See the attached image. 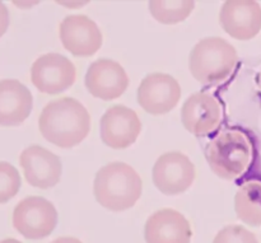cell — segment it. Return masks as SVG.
<instances>
[{
    "instance_id": "1",
    "label": "cell",
    "mask_w": 261,
    "mask_h": 243,
    "mask_svg": "<svg viewBox=\"0 0 261 243\" xmlns=\"http://www.w3.org/2000/svg\"><path fill=\"white\" fill-rule=\"evenodd\" d=\"M38 129L51 144L70 149L81 144L91 130V115L86 107L71 97L48 102L38 119Z\"/></svg>"
},
{
    "instance_id": "2",
    "label": "cell",
    "mask_w": 261,
    "mask_h": 243,
    "mask_svg": "<svg viewBox=\"0 0 261 243\" xmlns=\"http://www.w3.org/2000/svg\"><path fill=\"white\" fill-rule=\"evenodd\" d=\"M142 178L126 163H109L94 177V198L107 210L125 211L133 208L142 196Z\"/></svg>"
},
{
    "instance_id": "3",
    "label": "cell",
    "mask_w": 261,
    "mask_h": 243,
    "mask_svg": "<svg viewBox=\"0 0 261 243\" xmlns=\"http://www.w3.org/2000/svg\"><path fill=\"white\" fill-rule=\"evenodd\" d=\"M236 48L221 37H206L193 47L189 58L190 73L199 83L216 86L223 83L236 68Z\"/></svg>"
},
{
    "instance_id": "4",
    "label": "cell",
    "mask_w": 261,
    "mask_h": 243,
    "mask_svg": "<svg viewBox=\"0 0 261 243\" xmlns=\"http://www.w3.org/2000/svg\"><path fill=\"white\" fill-rule=\"evenodd\" d=\"M205 158L214 173L223 180L241 177L252 160V145L245 132L226 130L205 148Z\"/></svg>"
},
{
    "instance_id": "5",
    "label": "cell",
    "mask_w": 261,
    "mask_h": 243,
    "mask_svg": "<svg viewBox=\"0 0 261 243\" xmlns=\"http://www.w3.org/2000/svg\"><path fill=\"white\" fill-rule=\"evenodd\" d=\"M58 224V210L51 201L41 196L23 199L13 211V227L27 239L50 236Z\"/></svg>"
},
{
    "instance_id": "6",
    "label": "cell",
    "mask_w": 261,
    "mask_h": 243,
    "mask_svg": "<svg viewBox=\"0 0 261 243\" xmlns=\"http://www.w3.org/2000/svg\"><path fill=\"white\" fill-rule=\"evenodd\" d=\"M153 183L165 195H180L188 191L196 177L194 163L181 152L161 155L153 167Z\"/></svg>"
},
{
    "instance_id": "7",
    "label": "cell",
    "mask_w": 261,
    "mask_h": 243,
    "mask_svg": "<svg viewBox=\"0 0 261 243\" xmlns=\"http://www.w3.org/2000/svg\"><path fill=\"white\" fill-rule=\"evenodd\" d=\"M75 79V66L66 56L60 53H45L31 68V80L41 93H61L70 88Z\"/></svg>"
},
{
    "instance_id": "8",
    "label": "cell",
    "mask_w": 261,
    "mask_h": 243,
    "mask_svg": "<svg viewBox=\"0 0 261 243\" xmlns=\"http://www.w3.org/2000/svg\"><path fill=\"white\" fill-rule=\"evenodd\" d=\"M142 132V121L134 110L115 104L110 107L99 122V135L111 149H126L137 142Z\"/></svg>"
},
{
    "instance_id": "9",
    "label": "cell",
    "mask_w": 261,
    "mask_h": 243,
    "mask_svg": "<svg viewBox=\"0 0 261 243\" xmlns=\"http://www.w3.org/2000/svg\"><path fill=\"white\" fill-rule=\"evenodd\" d=\"M181 87L170 74H148L138 88V103L150 115H165L177 106Z\"/></svg>"
},
{
    "instance_id": "10",
    "label": "cell",
    "mask_w": 261,
    "mask_h": 243,
    "mask_svg": "<svg viewBox=\"0 0 261 243\" xmlns=\"http://www.w3.org/2000/svg\"><path fill=\"white\" fill-rule=\"evenodd\" d=\"M64 48L78 58H88L101 48L103 37L96 22L84 14L68 15L59 27Z\"/></svg>"
},
{
    "instance_id": "11",
    "label": "cell",
    "mask_w": 261,
    "mask_h": 243,
    "mask_svg": "<svg viewBox=\"0 0 261 243\" xmlns=\"http://www.w3.org/2000/svg\"><path fill=\"white\" fill-rule=\"evenodd\" d=\"M24 178L33 187L46 190L60 182L63 165L60 158L40 145L25 148L19 157Z\"/></svg>"
},
{
    "instance_id": "12",
    "label": "cell",
    "mask_w": 261,
    "mask_h": 243,
    "mask_svg": "<svg viewBox=\"0 0 261 243\" xmlns=\"http://www.w3.org/2000/svg\"><path fill=\"white\" fill-rule=\"evenodd\" d=\"M222 28L231 37L247 41L261 31V7L254 0H228L219 12Z\"/></svg>"
},
{
    "instance_id": "13",
    "label": "cell",
    "mask_w": 261,
    "mask_h": 243,
    "mask_svg": "<svg viewBox=\"0 0 261 243\" xmlns=\"http://www.w3.org/2000/svg\"><path fill=\"white\" fill-rule=\"evenodd\" d=\"M84 82L89 93L103 101L119 98L129 87V76L125 69L111 59H99L91 64Z\"/></svg>"
},
{
    "instance_id": "14",
    "label": "cell",
    "mask_w": 261,
    "mask_h": 243,
    "mask_svg": "<svg viewBox=\"0 0 261 243\" xmlns=\"http://www.w3.org/2000/svg\"><path fill=\"white\" fill-rule=\"evenodd\" d=\"M222 107L218 99L205 92L191 94L181 109V121L190 134L205 137L221 124Z\"/></svg>"
},
{
    "instance_id": "15",
    "label": "cell",
    "mask_w": 261,
    "mask_h": 243,
    "mask_svg": "<svg viewBox=\"0 0 261 243\" xmlns=\"http://www.w3.org/2000/svg\"><path fill=\"white\" fill-rule=\"evenodd\" d=\"M191 237L190 222L175 209L157 210L148 218L144 227L147 243H190Z\"/></svg>"
},
{
    "instance_id": "16",
    "label": "cell",
    "mask_w": 261,
    "mask_h": 243,
    "mask_svg": "<svg viewBox=\"0 0 261 243\" xmlns=\"http://www.w3.org/2000/svg\"><path fill=\"white\" fill-rule=\"evenodd\" d=\"M33 97L17 79L0 80V126H18L32 112Z\"/></svg>"
},
{
    "instance_id": "17",
    "label": "cell",
    "mask_w": 261,
    "mask_h": 243,
    "mask_svg": "<svg viewBox=\"0 0 261 243\" xmlns=\"http://www.w3.org/2000/svg\"><path fill=\"white\" fill-rule=\"evenodd\" d=\"M234 211L245 224L261 226V182L244 183L234 196Z\"/></svg>"
},
{
    "instance_id": "18",
    "label": "cell",
    "mask_w": 261,
    "mask_h": 243,
    "mask_svg": "<svg viewBox=\"0 0 261 243\" xmlns=\"http://www.w3.org/2000/svg\"><path fill=\"white\" fill-rule=\"evenodd\" d=\"M148 5L152 17L162 24L184 22L195 8L191 0H153Z\"/></svg>"
},
{
    "instance_id": "19",
    "label": "cell",
    "mask_w": 261,
    "mask_h": 243,
    "mask_svg": "<svg viewBox=\"0 0 261 243\" xmlns=\"http://www.w3.org/2000/svg\"><path fill=\"white\" fill-rule=\"evenodd\" d=\"M22 180L14 166L0 162V204L8 203L19 191Z\"/></svg>"
},
{
    "instance_id": "20",
    "label": "cell",
    "mask_w": 261,
    "mask_h": 243,
    "mask_svg": "<svg viewBox=\"0 0 261 243\" xmlns=\"http://www.w3.org/2000/svg\"><path fill=\"white\" fill-rule=\"evenodd\" d=\"M213 243H259V241L256 236L245 227L231 224L218 232Z\"/></svg>"
},
{
    "instance_id": "21",
    "label": "cell",
    "mask_w": 261,
    "mask_h": 243,
    "mask_svg": "<svg viewBox=\"0 0 261 243\" xmlns=\"http://www.w3.org/2000/svg\"><path fill=\"white\" fill-rule=\"evenodd\" d=\"M9 27V12L3 2H0V37L4 36Z\"/></svg>"
},
{
    "instance_id": "22",
    "label": "cell",
    "mask_w": 261,
    "mask_h": 243,
    "mask_svg": "<svg viewBox=\"0 0 261 243\" xmlns=\"http://www.w3.org/2000/svg\"><path fill=\"white\" fill-rule=\"evenodd\" d=\"M51 243H83L81 239L75 238V237H60V238H56L55 241H53Z\"/></svg>"
},
{
    "instance_id": "23",
    "label": "cell",
    "mask_w": 261,
    "mask_h": 243,
    "mask_svg": "<svg viewBox=\"0 0 261 243\" xmlns=\"http://www.w3.org/2000/svg\"><path fill=\"white\" fill-rule=\"evenodd\" d=\"M0 243H22V242L18 241V239H14V238H5V239H3V241H0Z\"/></svg>"
},
{
    "instance_id": "24",
    "label": "cell",
    "mask_w": 261,
    "mask_h": 243,
    "mask_svg": "<svg viewBox=\"0 0 261 243\" xmlns=\"http://www.w3.org/2000/svg\"><path fill=\"white\" fill-rule=\"evenodd\" d=\"M256 82H257V87H259V89H260V92H261V71L259 73V75H257Z\"/></svg>"
}]
</instances>
